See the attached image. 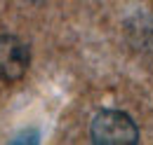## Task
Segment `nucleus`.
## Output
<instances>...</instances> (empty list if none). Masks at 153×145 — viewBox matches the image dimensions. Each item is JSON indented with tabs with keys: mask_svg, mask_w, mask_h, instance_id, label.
Wrapping results in <instances>:
<instances>
[{
	"mask_svg": "<svg viewBox=\"0 0 153 145\" xmlns=\"http://www.w3.org/2000/svg\"><path fill=\"white\" fill-rule=\"evenodd\" d=\"M90 133L97 145H134L139 141V131L132 117L111 108L97 112Z\"/></svg>",
	"mask_w": 153,
	"mask_h": 145,
	"instance_id": "obj_1",
	"label": "nucleus"
},
{
	"mask_svg": "<svg viewBox=\"0 0 153 145\" xmlns=\"http://www.w3.org/2000/svg\"><path fill=\"white\" fill-rule=\"evenodd\" d=\"M31 63V52L26 42L17 35H0V80L14 82L24 77V72Z\"/></svg>",
	"mask_w": 153,
	"mask_h": 145,
	"instance_id": "obj_2",
	"label": "nucleus"
}]
</instances>
